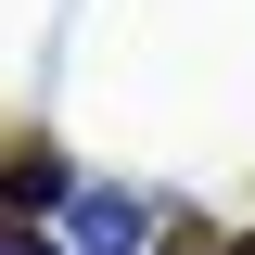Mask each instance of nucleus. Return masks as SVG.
Instances as JSON below:
<instances>
[{
	"label": "nucleus",
	"mask_w": 255,
	"mask_h": 255,
	"mask_svg": "<svg viewBox=\"0 0 255 255\" xmlns=\"http://www.w3.org/2000/svg\"><path fill=\"white\" fill-rule=\"evenodd\" d=\"M153 230V191H64V255H140Z\"/></svg>",
	"instance_id": "1"
},
{
	"label": "nucleus",
	"mask_w": 255,
	"mask_h": 255,
	"mask_svg": "<svg viewBox=\"0 0 255 255\" xmlns=\"http://www.w3.org/2000/svg\"><path fill=\"white\" fill-rule=\"evenodd\" d=\"M64 191L77 179H64L51 140H13V153H0V217H64Z\"/></svg>",
	"instance_id": "2"
},
{
	"label": "nucleus",
	"mask_w": 255,
	"mask_h": 255,
	"mask_svg": "<svg viewBox=\"0 0 255 255\" xmlns=\"http://www.w3.org/2000/svg\"><path fill=\"white\" fill-rule=\"evenodd\" d=\"M0 255H64L51 230H26V217H0Z\"/></svg>",
	"instance_id": "3"
},
{
	"label": "nucleus",
	"mask_w": 255,
	"mask_h": 255,
	"mask_svg": "<svg viewBox=\"0 0 255 255\" xmlns=\"http://www.w3.org/2000/svg\"><path fill=\"white\" fill-rule=\"evenodd\" d=\"M166 255H217V230H179V243H166Z\"/></svg>",
	"instance_id": "4"
},
{
	"label": "nucleus",
	"mask_w": 255,
	"mask_h": 255,
	"mask_svg": "<svg viewBox=\"0 0 255 255\" xmlns=\"http://www.w3.org/2000/svg\"><path fill=\"white\" fill-rule=\"evenodd\" d=\"M217 255H255V230H243V243H217Z\"/></svg>",
	"instance_id": "5"
}]
</instances>
